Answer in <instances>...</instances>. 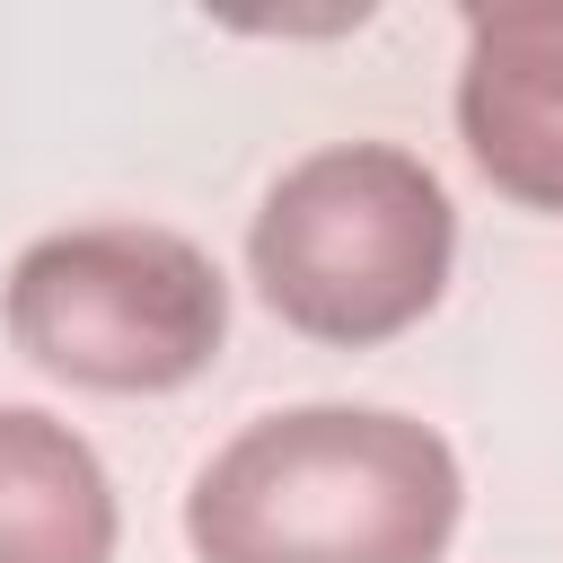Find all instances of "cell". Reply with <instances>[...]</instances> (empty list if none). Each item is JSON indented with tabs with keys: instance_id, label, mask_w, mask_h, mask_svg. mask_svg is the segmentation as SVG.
<instances>
[{
	"instance_id": "cell-1",
	"label": "cell",
	"mask_w": 563,
	"mask_h": 563,
	"mask_svg": "<svg viewBox=\"0 0 563 563\" xmlns=\"http://www.w3.org/2000/svg\"><path fill=\"white\" fill-rule=\"evenodd\" d=\"M466 510L457 449L387 405H290L220 440L185 493L202 563H440Z\"/></svg>"
},
{
	"instance_id": "cell-2",
	"label": "cell",
	"mask_w": 563,
	"mask_h": 563,
	"mask_svg": "<svg viewBox=\"0 0 563 563\" xmlns=\"http://www.w3.org/2000/svg\"><path fill=\"white\" fill-rule=\"evenodd\" d=\"M457 264V211L440 176L396 141H325L273 176L246 229L264 308L334 352L396 343L422 325Z\"/></svg>"
},
{
	"instance_id": "cell-3",
	"label": "cell",
	"mask_w": 563,
	"mask_h": 563,
	"mask_svg": "<svg viewBox=\"0 0 563 563\" xmlns=\"http://www.w3.org/2000/svg\"><path fill=\"white\" fill-rule=\"evenodd\" d=\"M229 334L220 264L150 220L53 229L9 264V343L88 396H167Z\"/></svg>"
},
{
	"instance_id": "cell-4",
	"label": "cell",
	"mask_w": 563,
	"mask_h": 563,
	"mask_svg": "<svg viewBox=\"0 0 563 563\" xmlns=\"http://www.w3.org/2000/svg\"><path fill=\"white\" fill-rule=\"evenodd\" d=\"M457 141L519 211H563V9H466Z\"/></svg>"
},
{
	"instance_id": "cell-5",
	"label": "cell",
	"mask_w": 563,
	"mask_h": 563,
	"mask_svg": "<svg viewBox=\"0 0 563 563\" xmlns=\"http://www.w3.org/2000/svg\"><path fill=\"white\" fill-rule=\"evenodd\" d=\"M114 528L97 449L35 405H0V563H114Z\"/></svg>"
}]
</instances>
